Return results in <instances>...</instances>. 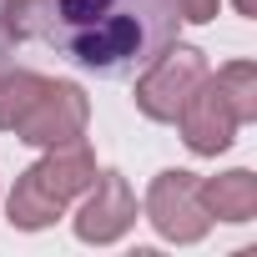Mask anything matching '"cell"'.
Returning a JSON list of instances; mask_svg holds the SVG:
<instances>
[{
  "label": "cell",
  "instance_id": "cell-6",
  "mask_svg": "<svg viewBox=\"0 0 257 257\" xmlns=\"http://www.w3.org/2000/svg\"><path fill=\"white\" fill-rule=\"evenodd\" d=\"M182 132H187V142L197 147V152H222L227 142H232V132H237V111H232V101L222 96V86L217 81H202L187 101H182Z\"/></svg>",
  "mask_w": 257,
  "mask_h": 257
},
{
  "label": "cell",
  "instance_id": "cell-12",
  "mask_svg": "<svg viewBox=\"0 0 257 257\" xmlns=\"http://www.w3.org/2000/svg\"><path fill=\"white\" fill-rule=\"evenodd\" d=\"M0 41H6V31H0Z\"/></svg>",
  "mask_w": 257,
  "mask_h": 257
},
{
  "label": "cell",
  "instance_id": "cell-10",
  "mask_svg": "<svg viewBox=\"0 0 257 257\" xmlns=\"http://www.w3.org/2000/svg\"><path fill=\"white\" fill-rule=\"evenodd\" d=\"M41 91H46L41 76H6V81H0V126H16Z\"/></svg>",
  "mask_w": 257,
  "mask_h": 257
},
{
  "label": "cell",
  "instance_id": "cell-11",
  "mask_svg": "<svg viewBox=\"0 0 257 257\" xmlns=\"http://www.w3.org/2000/svg\"><path fill=\"white\" fill-rule=\"evenodd\" d=\"M217 0H182V21H212Z\"/></svg>",
  "mask_w": 257,
  "mask_h": 257
},
{
  "label": "cell",
  "instance_id": "cell-9",
  "mask_svg": "<svg viewBox=\"0 0 257 257\" xmlns=\"http://www.w3.org/2000/svg\"><path fill=\"white\" fill-rule=\"evenodd\" d=\"M217 86H222V96L232 101V111H237V121H252V116H257V71H252L247 61H237V66H227V71L217 76Z\"/></svg>",
  "mask_w": 257,
  "mask_h": 257
},
{
  "label": "cell",
  "instance_id": "cell-1",
  "mask_svg": "<svg viewBox=\"0 0 257 257\" xmlns=\"http://www.w3.org/2000/svg\"><path fill=\"white\" fill-rule=\"evenodd\" d=\"M177 26L182 0H51L36 36L101 76H126L172 51Z\"/></svg>",
  "mask_w": 257,
  "mask_h": 257
},
{
  "label": "cell",
  "instance_id": "cell-3",
  "mask_svg": "<svg viewBox=\"0 0 257 257\" xmlns=\"http://www.w3.org/2000/svg\"><path fill=\"white\" fill-rule=\"evenodd\" d=\"M81 126H86V96L76 86L46 81V91L31 101V111L16 121V132L36 147H66V142L81 137Z\"/></svg>",
  "mask_w": 257,
  "mask_h": 257
},
{
  "label": "cell",
  "instance_id": "cell-8",
  "mask_svg": "<svg viewBox=\"0 0 257 257\" xmlns=\"http://www.w3.org/2000/svg\"><path fill=\"white\" fill-rule=\"evenodd\" d=\"M207 217H222V222H252L257 217V177L252 172H227V177H212L207 187H197Z\"/></svg>",
  "mask_w": 257,
  "mask_h": 257
},
{
  "label": "cell",
  "instance_id": "cell-2",
  "mask_svg": "<svg viewBox=\"0 0 257 257\" xmlns=\"http://www.w3.org/2000/svg\"><path fill=\"white\" fill-rule=\"evenodd\" d=\"M96 182V162L86 147H66L56 157H46L41 167H31L21 182H16V197H11V222L16 227H46L61 217L66 197L91 187Z\"/></svg>",
  "mask_w": 257,
  "mask_h": 257
},
{
  "label": "cell",
  "instance_id": "cell-5",
  "mask_svg": "<svg viewBox=\"0 0 257 257\" xmlns=\"http://www.w3.org/2000/svg\"><path fill=\"white\" fill-rule=\"evenodd\" d=\"M147 212L157 222L162 237H177V242H197L207 232V207L197 197V177L187 172H167L152 182V197H147Z\"/></svg>",
  "mask_w": 257,
  "mask_h": 257
},
{
  "label": "cell",
  "instance_id": "cell-7",
  "mask_svg": "<svg viewBox=\"0 0 257 257\" xmlns=\"http://www.w3.org/2000/svg\"><path fill=\"white\" fill-rule=\"evenodd\" d=\"M132 217H137V202H132V192H126V182L116 172H106L96 182V197L86 202V212H81L76 227L91 242H111V237H121L126 227H132Z\"/></svg>",
  "mask_w": 257,
  "mask_h": 257
},
{
  "label": "cell",
  "instance_id": "cell-4",
  "mask_svg": "<svg viewBox=\"0 0 257 257\" xmlns=\"http://www.w3.org/2000/svg\"><path fill=\"white\" fill-rule=\"evenodd\" d=\"M162 66L137 86V106L147 111V116H157V121H172L177 111H182V101L207 81V61L197 56V51H187V46H177V56H157Z\"/></svg>",
  "mask_w": 257,
  "mask_h": 257
}]
</instances>
